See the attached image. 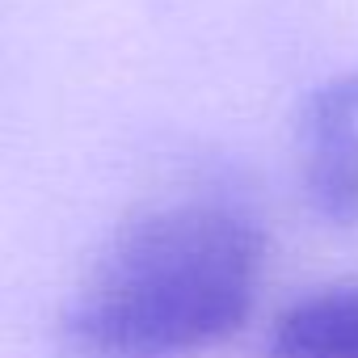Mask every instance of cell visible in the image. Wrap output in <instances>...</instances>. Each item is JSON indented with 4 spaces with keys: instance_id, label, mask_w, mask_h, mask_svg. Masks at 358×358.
Segmentation results:
<instances>
[{
    "instance_id": "3957f363",
    "label": "cell",
    "mask_w": 358,
    "mask_h": 358,
    "mask_svg": "<svg viewBox=\"0 0 358 358\" xmlns=\"http://www.w3.org/2000/svg\"><path fill=\"white\" fill-rule=\"evenodd\" d=\"M303 190L329 224H358V127H299Z\"/></svg>"
},
{
    "instance_id": "6da1fadb",
    "label": "cell",
    "mask_w": 358,
    "mask_h": 358,
    "mask_svg": "<svg viewBox=\"0 0 358 358\" xmlns=\"http://www.w3.org/2000/svg\"><path fill=\"white\" fill-rule=\"evenodd\" d=\"M262 232L211 203L131 220L59 324L68 358H190L232 337L257 291Z\"/></svg>"
},
{
    "instance_id": "7a4b0ae2",
    "label": "cell",
    "mask_w": 358,
    "mask_h": 358,
    "mask_svg": "<svg viewBox=\"0 0 358 358\" xmlns=\"http://www.w3.org/2000/svg\"><path fill=\"white\" fill-rule=\"evenodd\" d=\"M274 358H358V287L312 291L282 308Z\"/></svg>"
},
{
    "instance_id": "277c9868",
    "label": "cell",
    "mask_w": 358,
    "mask_h": 358,
    "mask_svg": "<svg viewBox=\"0 0 358 358\" xmlns=\"http://www.w3.org/2000/svg\"><path fill=\"white\" fill-rule=\"evenodd\" d=\"M299 127H358V72L316 85L299 106Z\"/></svg>"
}]
</instances>
